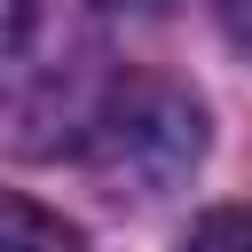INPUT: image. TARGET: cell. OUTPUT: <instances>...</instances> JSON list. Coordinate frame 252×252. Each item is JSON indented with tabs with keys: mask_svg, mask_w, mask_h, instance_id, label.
<instances>
[{
	"mask_svg": "<svg viewBox=\"0 0 252 252\" xmlns=\"http://www.w3.org/2000/svg\"><path fill=\"white\" fill-rule=\"evenodd\" d=\"M197 150H205V118H197V102H189L181 87H165V79H126V87L94 110V126H87L94 173L118 181V189H134V197L173 189V181L197 165Z\"/></svg>",
	"mask_w": 252,
	"mask_h": 252,
	"instance_id": "cell-1",
	"label": "cell"
},
{
	"mask_svg": "<svg viewBox=\"0 0 252 252\" xmlns=\"http://www.w3.org/2000/svg\"><path fill=\"white\" fill-rule=\"evenodd\" d=\"M0 252H87V244H79V228H63L55 213H39L32 197L0 189Z\"/></svg>",
	"mask_w": 252,
	"mask_h": 252,
	"instance_id": "cell-2",
	"label": "cell"
},
{
	"mask_svg": "<svg viewBox=\"0 0 252 252\" xmlns=\"http://www.w3.org/2000/svg\"><path fill=\"white\" fill-rule=\"evenodd\" d=\"M181 252H252V205H220V213H205V220L181 236Z\"/></svg>",
	"mask_w": 252,
	"mask_h": 252,
	"instance_id": "cell-3",
	"label": "cell"
},
{
	"mask_svg": "<svg viewBox=\"0 0 252 252\" xmlns=\"http://www.w3.org/2000/svg\"><path fill=\"white\" fill-rule=\"evenodd\" d=\"M220 16H228V32L252 47V0H220Z\"/></svg>",
	"mask_w": 252,
	"mask_h": 252,
	"instance_id": "cell-4",
	"label": "cell"
},
{
	"mask_svg": "<svg viewBox=\"0 0 252 252\" xmlns=\"http://www.w3.org/2000/svg\"><path fill=\"white\" fill-rule=\"evenodd\" d=\"M134 8H165V0H134Z\"/></svg>",
	"mask_w": 252,
	"mask_h": 252,
	"instance_id": "cell-5",
	"label": "cell"
}]
</instances>
